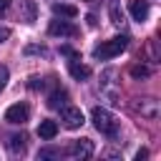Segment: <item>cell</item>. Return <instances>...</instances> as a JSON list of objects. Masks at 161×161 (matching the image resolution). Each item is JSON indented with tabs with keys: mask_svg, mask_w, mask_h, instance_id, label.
<instances>
[{
	"mask_svg": "<svg viewBox=\"0 0 161 161\" xmlns=\"http://www.w3.org/2000/svg\"><path fill=\"white\" fill-rule=\"evenodd\" d=\"M126 45H128V38H126V35H116V38H111V40H106V43H101V45L93 50V58H98V60L113 58V55L123 53V50H126Z\"/></svg>",
	"mask_w": 161,
	"mask_h": 161,
	"instance_id": "obj_1",
	"label": "cell"
},
{
	"mask_svg": "<svg viewBox=\"0 0 161 161\" xmlns=\"http://www.w3.org/2000/svg\"><path fill=\"white\" fill-rule=\"evenodd\" d=\"M91 121H93V126H96L103 136H116V133H118V121H116L106 108H93Z\"/></svg>",
	"mask_w": 161,
	"mask_h": 161,
	"instance_id": "obj_2",
	"label": "cell"
},
{
	"mask_svg": "<svg viewBox=\"0 0 161 161\" xmlns=\"http://www.w3.org/2000/svg\"><path fill=\"white\" fill-rule=\"evenodd\" d=\"M60 121L65 128H80L83 126V111L75 106H63L60 108Z\"/></svg>",
	"mask_w": 161,
	"mask_h": 161,
	"instance_id": "obj_3",
	"label": "cell"
},
{
	"mask_svg": "<svg viewBox=\"0 0 161 161\" xmlns=\"http://www.w3.org/2000/svg\"><path fill=\"white\" fill-rule=\"evenodd\" d=\"M65 153L73 156V158H91V156H93V141H91V138H78V141H73V143L68 146Z\"/></svg>",
	"mask_w": 161,
	"mask_h": 161,
	"instance_id": "obj_4",
	"label": "cell"
},
{
	"mask_svg": "<svg viewBox=\"0 0 161 161\" xmlns=\"http://www.w3.org/2000/svg\"><path fill=\"white\" fill-rule=\"evenodd\" d=\"M133 111L136 113H141L143 118H156L158 116V101H153V98H136L133 101Z\"/></svg>",
	"mask_w": 161,
	"mask_h": 161,
	"instance_id": "obj_5",
	"label": "cell"
},
{
	"mask_svg": "<svg viewBox=\"0 0 161 161\" xmlns=\"http://www.w3.org/2000/svg\"><path fill=\"white\" fill-rule=\"evenodd\" d=\"M48 33L50 35H60V38H75L78 35V28L73 23H68V20H50Z\"/></svg>",
	"mask_w": 161,
	"mask_h": 161,
	"instance_id": "obj_6",
	"label": "cell"
},
{
	"mask_svg": "<svg viewBox=\"0 0 161 161\" xmlns=\"http://www.w3.org/2000/svg\"><path fill=\"white\" fill-rule=\"evenodd\" d=\"M30 118V108L25 106V103H15V106H10L8 111H5V121L8 123H25Z\"/></svg>",
	"mask_w": 161,
	"mask_h": 161,
	"instance_id": "obj_7",
	"label": "cell"
},
{
	"mask_svg": "<svg viewBox=\"0 0 161 161\" xmlns=\"http://www.w3.org/2000/svg\"><path fill=\"white\" fill-rule=\"evenodd\" d=\"M128 13H131L133 20L143 23V20L148 18V3H146V0H131V3H128Z\"/></svg>",
	"mask_w": 161,
	"mask_h": 161,
	"instance_id": "obj_8",
	"label": "cell"
},
{
	"mask_svg": "<svg viewBox=\"0 0 161 161\" xmlns=\"http://www.w3.org/2000/svg\"><path fill=\"white\" fill-rule=\"evenodd\" d=\"M25 141H28L25 133H15V136H10V138H8V148H10V153H15V156L25 153V148H28Z\"/></svg>",
	"mask_w": 161,
	"mask_h": 161,
	"instance_id": "obj_9",
	"label": "cell"
},
{
	"mask_svg": "<svg viewBox=\"0 0 161 161\" xmlns=\"http://www.w3.org/2000/svg\"><path fill=\"white\" fill-rule=\"evenodd\" d=\"M55 133H58V123H55V121H50V118L40 121V126H38V136H40L43 141H50V138H55Z\"/></svg>",
	"mask_w": 161,
	"mask_h": 161,
	"instance_id": "obj_10",
	"label": "cell"
},
{
	"mask_svg": "<svg viewBox=\"0 0 161 161\" xmlns=\"http://www.w3.org/2000/svg\"><path fill=\"white\" fill-rule=\"evenodd\" d=\"M35 15H38L35 3H33V0H20V20L33 23V20H35Z\"/></svg>",
	"mask_w": 161,
	"mask_h": 161,
	"instance_id": "obj_11",
	"label": "cell"
},
{
	"mask_svg": "<svg viewBox=\"0 0 161 161\" xmlns=\"http://www.w3.org/2000/svg\"><path fill=\"white\" fill-rule=\"evenodd\" d=\"M108 13H111V23L113 25H123V8H121V0H108Z\"/></svg>",
	"mask_w": 161,
	"mask_h": 161,
	"instance_id": "obj_12",
	"label": "cell"
},
{
	"mask_svg": "<svg viewBox=\"0 0 161 161\" xmlns=\"http://www.w3.org/2000/svg\"><path fill=\"white\" fill-rule=\"evenodd\" d=\"M68 70H70V75H73L75 80H86V78L91 75V68H88V65H83V63H78V60H70Z\"/></svg>",
	"mask_w": 161,
	"mask_h": 161,
	"instance_id": "obj_13",
	"label": "cell"
},
{
	"mask_svg": "<svg viewBox=\"0 0 161 161\" xmlns=\"http://www.w3.org/2000/svg\"><path fill=\"white\" fill-rule=\"evenodd\" d=\"M53 13L60 15V18H75L78 15V8L75 5H65V3H53Z\"/></svg>",
	"mask_w": 161,
	"mask_h": 161,
	"instance_id": "obj_14",
	"label": "cell"
},
{
	"mask_svg": "<svg viewBox=\"0 0 161 161\" xmlns=\"http://www.w3.org/2000/svg\"><path fill=\"white\" fill-rule=\"evenodd\" d=\"M65 101H68V93H65L63 88H55V91L48 96V106H50V108H60V106H65Z\"/></svg>",
	"mask_w": 161,
	"mask_h": 161,
	"instance_id": "obj_15",
	"label": "cell"
},
{
	"mask_svg": "<svg viewBox=\"0 0 161 161\" xmlns=\"http://www.w3.org/2000/svg\"><path fill=\"white\" fill-rule=\"evenodd\" d=\"M131 75H133V78H148V75H151V68L136 63V65H131Z\"/></svg>",
	"mask_w": 161,
	"mask_h": 161,
	"instance_id": "obj_16",
	"label": "cell"
},
{
	"mask_svg": "<svg viewBox=\"0 0 161 161\" xmlns=\"http://www.w3.org/2000/svg\"><path fill=\"white\" fill-rule=\"evenodd\" d=\"M60 156H63V151L60 148H50V146L38 151V158H60Z\"/></svg>",
	"mask_w": 161,
	"mask_h": 161,
	"instance_id": "obj_17",
	"label": "cell"
},
{
	"mask_svg": "<svg viewBox=\"0 0 161 161\" xmlns=\"http://www.w3.org/2000/svg\"><path fill=\"white\" fill-rule=\"evenodd\" d=\"M8 75H10V73H8V68H5V65H0V91L8 86Z\"/></svg>",
	"mask_w": 161,
	"mask_h": 161,
	"instance_id": "obj_18",
	"label": "cell"
},
{
	"mask_svg": "<svg viewBox=\"0 0 161 161\" xmlns=\"http://www.w3.org/2000/svg\"><path fill=\"white\" fill-rule=\"evenodd\" d=\"M60 53H63V55H68V58H73V60H78V58H80V55H78L73 48H68V45H63V48H60Z\"/></svg>",
	"mask_w": 161,
	"mask_h": 161,
	"instance_id": "obj_19",
	"label": "cell"
},
{
	"mask_svg": "<svg viewBox=\"0 0 161 161\" xmlns=\"http://www.w3.org/2000/svg\"><path fill=\"white\" fill-rule=\"evenodd\" d=\"M25 53H40V55H45L48 50H45L43 45H28V48H25Z\"/></svg>",
	"mask_w": 161,
	"mask_h": 161,
	"instance_id": "obj_20",
	"label": "cell"
},
{
	"mask_svg": "<svg viewBox=\"0 0 161 161\" xmlns=\"http://www.w3.org/2000/svg\"><path fill=\"white\" fill-rule=\"evenodd\" d=\"M28 86H30V88H33V91H38V88H43V86H45V83H43V80H40V78H30V83H28Z\"/></svg>",
	"mask_w": 161,
	"mask_h": 161,
	"instance_id": "obj_21",
	"label": "cell"
},
{
	"mask_svg": "<svg viewBox=\"0 0 161 161\" xmlns=\"http://www.w3.org/2000/svg\"><path fill=\"white\" fill-rule=\"evenodd\" d=\"M8 38H10V30L8 28H0V43H5Z\"/></svg>",
	"mask_w": 161,
	"mask_h": 161,
	"instance_id": "obj_22",
	"label": "cell"
},
{
	"mask_svg": "<svg viewBox=\"0 0 161 161\" xmlns=\"http://www.w3.org/2000/svg\"><path fill=\"white\" fill-rule=\"evenodd\" d=\"M136 158H138V161H143V158H148V151H146V148H141V151L136 153Z\"/></svg>",
	"mask_w": 161,
	"mask_h": 161,
	"instance_id": "obj_23",
	"label": "cell"
},
{
	"mask_svg": "<svg viewBox=\"0 0 161 161\" xmlns=\"http://www.w3.org/2000/svg\"><path fill=\"white\" fill-rule=\"evenodd\" d=\"M8 8H10V0H0V15H3Z\"/></svg>",
	"mask_w": 161,
	"mask_h": 161,
	"instance_id": "obj_24",
	"label": "cell"
},
{
	"mask_svg": "<svg viewBox=\"0 0 161 161\" xmlns=\"http://www.w3.org/2000/svg\"><path fill=\"white\" fill-rule=\"evenodd\" d=\"M86 3H91V5H96V3H101V0H86Z\"/></svg>",
	"mask_w": 161,
	"mask_h": 161,
	"instance_id": "obj_25",
	"label": "cell"
}]
</instances>
